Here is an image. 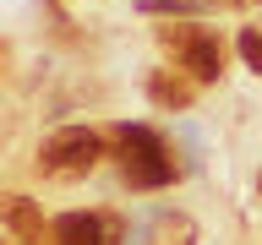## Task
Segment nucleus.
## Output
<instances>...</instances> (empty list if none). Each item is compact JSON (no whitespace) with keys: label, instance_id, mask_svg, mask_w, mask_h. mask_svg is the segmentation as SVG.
<instances>
[{"label":"nucleus","instance_id":"1","mask_svg":"<svg viewBox=\"0 0 262 245\" xmlns=\"http://www.w3.org/2000/svg\"><path fill=\"white\" fill-rule=\"evenodd\" d=\"M120 169H126V185H137V191H159V185L175 180L169 147L147 126H120Z\"/></svg>","mask_w":262,"mask_h":245},{"label":"nucleus","instance_id":"2","mask_svg":"<svg viewBox=\"0 0 262 245\" xmlns=\"http://www.w3.org/2000/svg\"><path fill=\"white\" fill-rule=\"evenodd\" d=\"M98 158H104V136H98V131H88V126H66V131H55V136L38 147V169H44V175H55V180L88 175Z\"/></svg>","mask_w":262,"mask_h":245},{"label":"nucleus","instance_id":"3","mask_svg":"<svg viewBox=\"0 0 262 245\" xmlns=\"http://www.w3.org/2000/svg\"><path fill=\"white\" fill-rule=\"evenodd\" d=\"M164 44L180 55V71H191V82H219L224 77V44L202 28H164Z\"/></svg>","mask_w":262,"mask_h":245},{"label":"nucleus","instance_id":"4","mask_svg":"<svg viewBox=\"0 0 262 245\" xmlns=\"http://www.w3.org/2000/svg\"><path fill=\"white\" fill-rule=\"evenodd\" d=\"M0 229H6V240L11 245H33L38 234H44V218H38V207H33L28 196H0Z\"/></svg>","mask_w":262,"mask_h":245},{"label":"nucleus","instance_id":"5","mask_svg":"<svg viewBox=\"0 0 262 245\" xmlns=\"http://www.w3.org/2000/svg\"><path fill=\"white\" fill-rule=\"evenodd\" d=\"M110 240V224L98 212H66L55 218V245H104Z\"/></svg>","mask_w":262,"mask_h":245},{"label":"nucleus","instance_id":"6","mask_svg":"<svg viewBox=\"0 0 262 245\" xmlns=\"http://www.w3.org/2000/svg\"><path fill=\"white\" fill-rule=\"evenodd\" d=\"M153 240H159V245H191V240H196V224L186 218V212H159Z\"/></svg>","mask_w":262,"mask_h":245},{"label":"nucleus","instance_id":"7","mask_svg":"<svg viewBox=\"0 0 262 245\" xmlns=\"http://www.w3.org/2000/svg\"><path fill=\"white\" fill-rule=\"evenodd\" d=\"M147 93H153V104H164V109L191 104V87H186V82H169V77H153V82H147Z\"/></svg>","mask_w":262,"mask_h":245},{"label":"nucleus","instance_id":"8","mask_svg":"<svg viewBox=\"0 0 262 245\" xmlns=\"http://www.w3.org/2000/svg\"><path fill=\"white\" fill-rule=\"evenodd\" d=\"M241 60L251 65V71H262V33L257 28H241Z\"/></svg>","mask_w":262,"mask_h":245},{"label":"nucleus","instance_id":"9","mask_svg":"<svg viewBox=\"0 0 262 245\" xmlns=\"http://www.w3.org/2000/svg\"><path fill=\"white\" fill-rule=\"evenodd\" d=\"M257 191H262V175H257Z\"/></svg>","mask_w":262,"mask_h":245}]
</instances>
